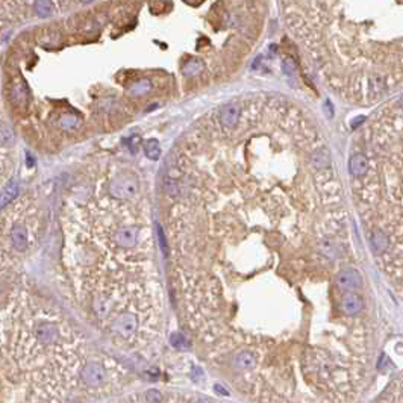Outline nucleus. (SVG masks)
I'll list each match as a JSON object with an SVG mask.
<instances>
[{
    "label": "nucleus",
    "instance_id": "1a4fd4ad",
    "mask_svg": "<svg viewBox=\"0 0 403 403\" xmlns=\"http://www.w3.org/2000/svg\"><path fill=\"white\" fill-rule=\"evenodd\" d=\"M11 240H12V244L17 250H26L27 247V231L26 227L22 226V224H15L12 227V232H11Z\"/></svg>",
    "mask_w": 403,
    "mask_h": 403
},
{
    "label": "nucleus",
    "instance_id": "f8f14e48",
    "mask_svg": "<svg viewBox=\"0 0 403 403\" xmlns=\"http://www.w3.org/2000/svg\"><path fill=\"white\" fill-rule=\"evenodd\" d=\"M370 242H372V247H373V252L375 253H382L387 250L388 247V238L385 237V234L382 231H376L373 232L372 238H370Z\"/></svg>",
    "mask_w": 403,
    "mask_h": 403
},
{
    "label": "nucleus",
    "instance_id": "0eeeda50",
    "mask_svg": "<svg viewBox=\"0 0 403 403\" xmlns=\"http://www.w3.org/2000/svg\"><path fill=\"white\" fill-rule=\"evenodd\" d=\"M59 337V332L56 329V326L50 324V323H43L38 326L37 329V338L38 341H41L43 344H50L55 343Z\"/></svg>",
    "mask_w": 403,
    "mask_h": 403
},
{
    "label": "nucleus",
    "instance_id": "9b49d317",
    "mask_svg": "<svg viewBox=\"0 0 403 403\" xmlns=\"http://www.w3.org/2000/svg\"><path fill=\"white\" fill-rule=\"evenodd\" d=\"M255 364H256V358L250 352H241L234 359V365H235V369H238V370H250L255 367Z\"/></svg>",
    "mask_w": 403,
    "mask_h": 403
},
{
    "label": "nucleus",
    "instance_id": "39448f33",
    "mask_svg": "<svg viewBox=\"0 0 403 403\" xmlns=\"http://www.w3.org/2000/svg\"><path fill=\"white\" fill-rule=\"evenodd\" d=\"M114 238L120 247H134L135 242L138 241V231L131 226L120 227V229L115 232Z\"/></svg>",
    "mask_w": 403,
    "mask_h": 403
},
{
    "label": "nucleus",
    "instance_id": "9d476101",
    "mask_svg": "<svg viewBox=\"0 0 403 403\" xmlns=\"http://www.w3.org/2000/svg\"><path fill=\"white\" fill-rule=\"evenodd\" d=\"M349 167H350V173H352L353 176H362V174H365L367 171H369L370 162L364 155L358 153V155H353L352 158H350Z\"/></svg>",
    "mask_w": 403,
    "mask_h": 403
},
{
    "label": "nucleus",
    "instance_id": "20e7f679",
    "mask_svg": "<svg viewBox=\"0 0 403 403\" xmlns=\"http://www.w3.org/2000/svg\"><path fill=\"white\" fill-rule=\"evenodd\" d=\"M138 189V184L132 178H118L112 182L111 191L118 197H131Z\"/></svg>",
    "mask_w": 403,
    "mask_h": 403
},
{
    "label": "nucleus",
    "instance_id": "aec40b11",
    "mask_svg": "<svg viewBox=\"0 0 403 403\" xmlns=\"http://www.w3.org/2000/svg\"><path fill=\"white\" fill-rule=\"evenodd\" d=\"M146 399L150 403H161L162 402V394L158 391V390H149L146 393Z\"/></svg>",
    "mask_w": 403,
    "mask_h": 403
},
{
    "label": "nucleus",
    "instance_id": "a211bd4d",
    "mask_svg": "<svg viewBox=\"0 0 403 403\" xmlns=\"http://www.w3.org/2000/svg\"><path fill=\"white\" fill-rule=\"evenodd\" d=\"M35 8H37V14L41 17H47L52 14V3L50 2H37L35 3Z\"/></svg>",
    "mask_w": 403,
    "mask_h": 403
},
{
    "label": "nucleus",
    "instance_id": "2eb2a0df",
    "mask_svg": "<svg viewBox=\"0 0 403 403\" xmlns=\"http://www.w3.org/2000/svg\"><path fill=\"white\" fill-rule=\"evenodd\" d=\"M144 152L150 160H160V156H161V147L158 144L156 139H149V141H146Z\"/></svg>",
    "mask_w": 403,
    "mask_h": 403
},
{
    "label": "nucleus",
    "instance_id": "6ab92c4d",
    "mask_svg": "<svg viewBox=\"0 0 403 403\" xmlns=\"http://www.w3.org/2000/svg\"><path fill=\"white\" fill-rule=\"evenodd\" d=\"M171 344L176 349H187L188 347V341L182 334H174L171 337Z\"/></svg>",
    "mask_w": 403,
    "mask_h": 403
},
{
    "label": "nucleus",
    "instance_id": "6e6552de",
    "mask_svg": "<svg viewBox=\"0 0 403 403\" xmlns=\"http://www.w3.org/2000/svg\"><path fill=\"white\" fill-rule=\"evenodd\" d=\"M364 303H362V299L356 294H346L343 297V302H341V308L343 311L347 314V315H355L358 314L361 309H362Z\"/></svg>",
    "mask_w": 403,
    "mask_h": 403
},
{
    "label": "nucleus",
    "instance_id": "f3484780",
    "mask_svg": "<svg viewBox=\"0 0 403 403\" xmlns=\"http://www.w3.org/2000/svg\"><path fill=\"white\" fill-rule=\"evenodd\" d=\"M14 132L8 128V126H2L0 128V143L2 144H6V146H11L14 143Z\"/></svg>",
    "mask_w": 403,
    "mask_h": 403
},
{
    "label": "nucleus",
    "instance_id": "4be33fe9",
    "mask_svg": "<svg viewBox=\"0 0 403 403\" xmlns=\"http://www.w3.org/2000/svg\"><path fill=\"white\" fill-rule=\"evenodd\" d=\"M65 120H67V121H62V126H64V128H68V126H75V123H76V121H75V118H73V117H67Z\"/></svg>",
    "mask_w": 403,
    "mask_h": 403
},
{
    "label": "nucleus",
    "instance_id": "4468645a",
    "mask_svg": "<svg viewBox=\"0 0 403 403\" xmlns=\"http://www.w3.org/2000/svg\"><path fill=\"white\" fill-rule=\"evenodd\" d=\"M14 103L15 105H23L27 99V90H26V86L23 85V82H17L14 83Z\"/></svg>",
    "mask_w": 403,
    "mask_h": 403
},
{
    "label": "nucleus",
    "instance_id": "f257e3e1",
    "mask_svg": "<svg viewBox=\"0 0 403 403\" xmlns=\"http://www.w3.org/2000/svg\"><path fill=\"white\" fill-rule=\"evenodd\" d=\"M136 327H138V320L131 312L118 315L115 322L112 323V329L115 330V334H118L123 338H131L136 332Z\"/></svg>",
    "mask_w": 403,
    "mask_h": 403
},
{
    "label": "nucleus",
    "instance_id": "b1692460",
    "mask_svg": "<svg viewBox=\"0 0 403 403\" xmlns=\"http://www.w3.org/2000/svg\"><path fill=\"white\" fill-rule=\"evenodd\" d=\"M197 403H209V402H206V400H199Z\"/></svg>",
    "mask_w": 403,
    "mask_h": 403
},
{
    "label": "nucleus",
    "instance_id": "f03ea898",
    "mask_svg": "<svg viewBox=\"0 0 403 403\" xmlns=\"http://www.w3.org/2000/svg\"><path fill=\"white\" fill-rule=\"evenodd\" d=\"M81 376L86 385H90V387H99V385L105 380V370L100 364L91 362V364H86L83 367L81 372Z\"/></svg>",
    "mask_w": 403,
    "mask_h": 403
},
{
    "label": "nucleus",
    "instance_id": "5701e85b",
    "mask_svg": "<svg viewBox=\"0 0 403 403\" xmlns=\"http://www.w3.org/2000/svg\"><path fill=\"white\" fill-rule=\"evenodd\" d=\"M214 388H215V393H217V394H220V396H227V391L221 387V385H218V383H217Z\"/></svg>",
    "mask_w": 403,
    "mask_h": 403
},
{
    "label": "nucleus",
    "instance_id": "dca6fc26",
    "mask_svg": "<svg viewBox=\"0 0 403 403\" xmlns=\"http://www.w3.org/2000/svg\"><path fill=\"white\" fill-rule=\"evenodd\" d=\"M202 70V62L199 61V59H191V61H188L187 62V65H185V68H184V72H185V75H188V76H196L199 72Z\"/></svg>",
    "mask_w": 403,
    "mask_h": 403
},
{
    "label": "nucleus",
    "instance_id": "412c9836",
    "mask_svg": "<svg viewBox=\"0 0 403 403\" xmlns=\"http://www.w3.org/2000/svg\"><path fill=\"white\" fill-rule=\"evenodd\" d=\"M282 65H284V70H285V73H287V75L293 76V75L296 73V64H294V61H293L291 58H285Z\"/></svg>",
    "mask_w": 403,
    "mask_h": 403
},
{
    "label": "nucleus",
    "instance_id": "ddd939ff",
    "mask_svg": "<svg viewBox=\"0 0 403 403\" xmlns=\"http://www.w3.org/2000/svg\"><path fill=\"white\" fill-rule=\"evenodd\" d=\"M17 192H19V184L17 182H9L5 189L2 191V194H0V209L5 208L15 196H17Z\"/></svg>",
    "mask_w": 403,
    "mask_h": 403
},
{
    "label": "nucleus",
    "instance_id": "7ed1b4c3",
    "mask_svg": "<svg viewBox=\"0 0 403 403\" xmlns=\"http://www.w3.org/2000/svg\"><path fill=\"white\" fill-rule=\"evenodd\" d=\"M337 285L343 291H352L361 287V274L356 270L347 269L337 276Z\"/></svg>",
    "mask_w": 403,
    "mask_h": 403
},
{
    "label": "nucleus",
    "instance_id": "423d86ee",
    "mask_svg": "<svg viewBox=\"0 0 403 403\" xmlns=\"http://www.w3.org/2000/svg\"><path fill=\"white\" fill-rule=\"evenodd\" d=\"M240 120V108L237 105H226L220 112V121L224 128H234L237 126Z\"/></svg>",
    "mask_w": 403,
    "mask_h": 403
}]
</instances>
